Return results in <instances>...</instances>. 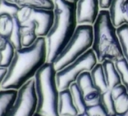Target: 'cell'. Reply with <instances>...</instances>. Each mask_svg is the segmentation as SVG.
Instances as JSON below:
<instances>
[{
	"label": "cell",
	"mask_w": 128,
	"mask_h": 116,
	"mask_svg": "<svg viewBox=\"0 0 128 116\" xmlns=\"http://www.w3.org/2000/svg\"><path fill=\"white\" fill-rule=\"evenodd\" d=\"M46 43L45 37H38L32 46L16 50L11 64L2 84V89L19 90L46 63Z\"/></svg>",
	"instance_id": "1"
},
{
	"label": "cell",
	"mask_w": 128,
	"mask_h": 116,
	"mask_svg": "<svg viewBox=\"0 0 128 116\" xmlns=\"http://www.w3.org/2000/svg\"><path fill=\"white\" fill-rule=\"evenodd\" d=\"M54 22L46 36V62L53 63L74 36L77 21L76 3L69 0H54Z\"/></svg>",
	"instance_id": "2"
},
{
	"label": "cell",
	"mask_w": 128,
	"mask_h": 116,
	"mask_svg": "<svg viewBox=\"0 0 128 116\" xmlns=\"http://www.w3.org/2000/svg\"><path fill=\"white\" fill-rule=\"evenodd\" d=\"M94 41L92 50L98 63L106 60L114 62L124 58L116 28L111 22L108 10H101L93 25Z\"/></svg>",
	"instance_id": "3"
},
{
	"label": "cell",
	"mask_w": 128,
	"mask_h": 116,
	"mask_svg": "<svg viewBox=\"0 0 128 116\" xmlns=\"http://www.w3.org/2000/svg\"><path fill=\"white\" fill-rule=\"evenodd\" d=\"M56 70L52 63H46L36 72L34 81L37 108L36 113L43 116H60V91L56 84Z\"/></svg>",
	"instance_id": "4"
},
{
	"label": "cell",
	"mask_w": 128,
	"mask_h": 116,
	"mask_svg": "<svg viewBox=\"0 0 128 116\" xmlns=\"http://www.w3.org/2000/svg\"><path fill=\"white\" fill-rule=\"evenodd\" d=\"M94 29L91 25H78L66 47L53 62L55 70H61L92 48Z\"/></svg>",
	"instance_id": "5"
},
{
	"label": "cell",
	"mask_w": 128,
	"mask_h": 116,
	"mask_svg": "<svg viewBox=\"0 0 128 116\" xmlns=\"http://www.w3.org/2000/svg\"><path fill=\"white\" fill-rule=\"evenodd\" d=\"M97 63L95 53L91 48L72 63L57 71L56 79L59 91L70 88L72 84L76 81L80 74L84 71L90 72Z\"/></svg>",
	"instance_id": "6"
},
{
	"label": "cell",
	"mask_w": 128,
	"mask_h": 116,
	"mask_svg": "<svg viewBox=\"0 0 128 116\" xmlns=\"http://www.w3.org/2000/svg\"><path fill=\"white\" fill-rule=\"evenodd\" d=\"M37 108L34 78L18 90L16 100L6 116H34Z\"/></svg>",
	"instance_id": "7"
},
{
	"label": "cell",
	"mask_w": 128,
	"mask_h": 116,
	"mask_svg": "<svg viewBox=\"0 0 128 116\" xmlns=\"http://www.w3.org/2000/svg\"><path fill=\"white\" fill-rule=\"evenodd\" d=\"M22 25L33 22L36 24V33L39 37H46L54 22V10H36L20 7L17 15Z\"/></svg>",
	"instance_id": "8"
},
{
	"label": "cell",
	"mask_w": 128,
	"mask_h": 116,
	"mask_svg": "<svg viewBox=\"0 0 128 116\" xmlns=\"http://www.w3.org/2000/svg\"><path fill=\"white\" fill-rule=\"evenodd\" d=\"M100 10V0H77L76 3L77 24L93 26Z\"/></svg>",
	"instance_id": "9"
},
{
	"label": "cell",
	"mask_w": 128,
	"mask_h": 116,
	"mask_svg": "<svg viewBox=\"0 0 128 116\" xmlns=\"http://www.w3.org/2000/svg\"><path fill=\"white\" fill-rule=\"evenodd\" d=\"M108 10L111 22L116 28L128 25V0H113Z\"/></svg>",
	"instance_id": "10"
},
{
	"label": "cell",
	"mask_w": 128,
	"mask_h": 116,
	"mask_svg": "<svg viewBox=\"0 0 128 116\" xmlns=\"http://www.w3.org/2000/svg\"><path fill=\"white\" fill-rule=\"evenodd\" d=\"M78 111L72 101L70 89L60 91L59 114L60 116H76Z\"/></svg>",
	"instance_id": "11"
},
{
	"label": "cell",
	"mask_w": 128,
	"mask_h": 116,
	"mask_svg": "<svg viewBox=\"0 0 128 116\" xmlns=\"http://www.w3.org/2000/svg\"><path fill=\"white\" fill-rule=\"evenodd\" d=\"M115 103L116 114H122L128 111V92L121 84L111 89Z\"/></svg>",
	"instance_id": "12"
},
{
	"label": "cell",
	"mask_w": 128,
	"mask_h": 116,
	"mask_svg": "<svg viewBox=\"0 0 128 116\" xmlns=\"http://www.w3.org/2000/svg\"><path fill=\"white\" fill-rule=\"evenodd\" d=\"M101 64L103 65L106 83L110 90L117 85L121 84V78L116 67L115 62L110 60H106Z\"/></svg>",
	"instance_id": "13"
},
{
	"label": "cell",
	"mask_w": 128,
	"mask_h": 116,
	"mask_svg": "<svg viewBox=\"0 0 128 116\" xmlns=\"http://www.w3.org/2000/svg\"><path fill=\"white\" fill-rule=\"evenodd\" d=\"M18 94L17 90L3 89L0 91V116H6L13 106Z\"/></svg>",
	"instance_id": "14"
},
{
	"label": "cell",
	"mask_w": 128,
	"mask_h": 116,
	"mask_svg": "<svg viewBox=\"0 0 128 116\" xmlns=\"http://www.w3.org/2000/svg\"><path fill=\"white\" fill-rule=\"evenodd\" d=\"M90 74L92 77L95 87L98 89V91L100 93L102 94L109 90L103 65L101 63H97L95 65L93 70L90 71Z\"/></svg>",
	"instance_id": "15"
},
{
	"label": "cell",
	"mask_w": 128,
	"mask_h": 116,
	"mask_svg": "<svg viewBox=\"0 0 128 116\" xmlns=\"http://www.w3.org/2000/svg\"><path fill=\"white\" fill-rule=\"evenodd\" d=\"M36 33V24L30 22L22 25V47L32 46L38 39Z\"/></svg>",
	"instance_id": "16"
},
{
	"label": "cell",
	"mask_w": 128,
	"mask_h": 116,
	"mask_svg": "<svg viewBox=\"0 0 128 116\" xmlns=\"http://www.w3.org/2000/svg\"><path fill=\"white\" fill-rule=\"evenodd\" d=\"M17 4L20 7H29L36 10H54L55 8L52 0H18Z\"/></svg>",
	"instance_id": "17"
},
{
	"label": "cell",
	"mask_w": 128,
	"mask_h": 116,
	"mask_svg": "<svg viewBox=\"0 0 128 116\" xmlns=\"http://www.w3.org/2000/svg\"><path fill=\"white\" fill-rule=\"evenodd\" d=\"M76 83L84 95L98 89L95 87L90 71H84L78 77Z\"/></svg>",
	"instance_id": "18"
},
{
	"label": "cell",
	"mask_w": 128,
	"mask_h": 116,
	"mask_svg": "<svg viewBox=\"0 0 128 116\" xmlns=\"http://www.w3.org/2000/svg\"><path fill=\"white\" fill-rule=\"evenodd\" d=\"M69 89L71 92V94L72 97V101H74V103L78 111V113L86 111L87 105L84 100V95L80 91V89L79 88L76 82L72 84L70 86Z\"/></svg>",
	"instance_id": "19"
},
{
	"label": "cell",
	"mask_w": 128,
	"mask_h": 116,
	"mask_svg": "<svg viewBox=\"0 0 128 116\" xmlns=\"http://www.w3.org/2000/svg\"><path fill=\"white\" fill-rule=\"evenodd\" d=\"M16 49L8 41L6 46L0 50V67L8 68L14 58Z\"/></svg>",
	"instance_id": "20"
},
{
	"label": "cell",
	"mask_w": 128,
	"mask_h": 116,
	"mask_svg": "<svg viewBox=\"0 0 128 116\" xmlns=\"http://www.w3.org/2000/svg\"><path fill=\"white\" fill-rule=\"evenodd\" d=\"M13 29L10 36V41L16 50H19L22 47V24L18 17L13 18Z\"/></svg>",
	"instance_id": "21"
},
{
	"label": "cell",
	"mask_w": 128,
	"mask_h": 116,
	"mask_svg": "<svg viewBox=\"0 0 128 116\" xmlns=\"http://www.w3.org/2000/svg\"><path fill=\"white\" fill-rule=\"evenodd\" d=\"M13 18L8 15L0 16V34L4 36L8 40L13 29Z\"/></svg>",
	"instance_id": "22"
},
{
	"label": "cell",
	"mask_w": 128,
	"mask_h": 116,
	"mask_svg": "<svg viewBox=\"0 0 128 116\" xmlns=\"http://www.w3.org/2000/svg\"><path fill=\"white\" fill-rule=\"evenodd\" d=\"M116 32L124 57L128 63V25L125 24L116 28Z\"/></svg>",
	"instance_id": "23"
},
{
	"label": "cell",
	"mask_w": 128,
	"mask_h": 116,
	"mask_svg": "<svg viewBox=\"0 0 128 116\" xmlns=\"http://www.w3.org/2000/svg\"><path fill=\"white\" fill-rule=\"evenodd\" d=\"M20 10V6L17 3H11L8 0H2L0 3V16L8 15L12 17H16Z\"/></svg>",
	"instance_id": "24"
},
{
	"label": "cell",
	"mask_w": 128,
	"mask_h": 116,
	"mask_svg": "<svg viewBox=\"0 0 128 116\" xmlns=\"http://www.w3.org/2000/svg\"><path fill=\"white\" fill-rule=\"evenodd\" d=\"M116 67L120 74L121 83L126 87L128 92V63L125 58H122L115 62Z\"/></svg>",
	"instance_id": "25"
},
{
	"label": "cell",
	"mask_w": 128,
	"mask_h": 116,
	"mask_svg": "<svg viewBox=\"0 0 128 116\" xmlns=\"http://www.w3.org/2000/svg\"><path fill=\"white\" fill-rule=\"evenodd\" d=\"M101 103L104 106L108 114H116L115 108V103L113 97L111 90H107L106 91L101 94Z\"/></svg>",
	"instance_id": "26"
},
{
	"label": "cell",
	"mask_w": 128,
	"mask_h": 116,
	"mask_svg": "<svg viewBox=\"0 0 128 116\" xmlns=\"http://www.w3.org/2000/svg\"><path fill=\"white\" fill-rule=\"evenodd\" d=\"M84 100L87 106H92L101 102V93L98 90L90 91L84 95Z\"/></svg>",
	"instance_id": "27"
},
{
	"label": "cell",
	"mask_w": 128,
	"mask_h": 116,
	"mask_svg": "<svg viewBox=\"0 0 128 116\" xmlns=\"http://www.w3.org/2000/svg\"><path fill=\"white\" fill-rule=\"evenodd\" d=\"M86 111L90 116H107L109 114L101 102L95 105L87 106Z\"/></svg>",
	"instance_id": "28"
},
{
	"label": "cell",
	"mask_w": 128,
	"mask_h": 116,
	"mask_svg": "<svg viewBox=\"0 0 128 116\" xmlns=\"http://www.w3.org/2000/svg\"><path fill=\"white\" fill-rule=\"evenodd\" d=\"M113 0H100V10H108Z\"/></svg>",
	"instance_id": "29"
},
{
	"label": "cell",
	"mask_w": 128,
	"mask_h": 116,
	"mask_svg": "<svg viewBox=\"0 0 128 116\" xmlns=\"http://www.w3.org/2000/svg\"><path fill=\"white\" fill-rule=\"evenodd\" d=\"M7 73V68L0 67V87H2V84Z\"/></svg>",
	"instance_id": "30"
},
{
	"label": "cell",
	"mask_w": 128,
	"mask_h": 116,
	"mask_svg": "<svg viewBox=\"0 0 128 116\" xmlns=\"http://www.w3.org/2000/svg\"><path fill=\"white\" fill-rule=\"evenodd\" d=\"M8 42V40L6 37H5L4 36H2V34H0V50H2L6 46Z\"/></svg>",
	"instance_id": "31"
},
{
	"label": "cell",
	"mask_w": 128,
	"mask_h": 116,
	"mask_svg": "<svg viewBox=\"0 0 128 116\" xmlns=\"http://www.w3.org/2000/svg\"><path fill=\"white\" fill-rule=\"evenodd\" d=\"M76 116H90L87 111H84V112H82V113H79Z\"/></svg>",
	"instance_id": "32"
},
{
	"label": "cell",
	"mask_w": 128,
	"mask_h": 116,
	"mask_svg": "<svg viewBox=\"0 0 128 116\" xmlns=\"http://www.w3.org/2000/svg\"><path fill=\"white\" fill-rule=\"evenodd\" d=\"M117 116H128V111L124 112V113H122V114H116Z\"/></svg>",
	"instance_id": "33"
},
{
	"label": "cell",
	"mask_w": 128,
	"mask_h": 116,
	"mask_svg": "<svg viewBox=\"0 0 128 116\" xmlns=\"http://www.w3.org/2000/svg\"><path fill=\"white\" fill-rule=\"evenodd\" d=\"M8 1H10L11 3H17V1L18 0H8Z\"/></svg>",
	"instance_id": "34"
},
{
	"label": "cell",
	"mask_w": 128,
	"mask_h": 116,
	"mask_svg": "<svg viewBox=\"0 0 128 116\" xmlns=\"http://www.w3.org/2000/svg\"><path fill=\"white\" fill-rule=\"evenodd\" d=\"M107 116H117V114H109Z\"/></svg>",
	"instance_id": "35"
},
{
	"label": "cell",
	"mask_w": 128,
	"mask_h": 116,
	"mask_svg": "<svg viewBox=\"0 0 128 116\" xmlns=\"http://www.w3.org/2000/svg\"><path fill=\"white\" fill-rule=\"evenodd\" d=\"M34 116H43V115H42V114H38V113H36V114H34Z\"/></svg>",
	"instance_id": "36"
},
{
	"label": "cell",
	"mask_w": 128,
	"mask_h": 116,
	"mask_svg": "<svg viewBox=\"0 0 128 116\" xmlns=\"http://www.w3.org/2000/svg\"><path fill=\"white\" fill-rule=\"evenodd\" d=\"M69 1L72 2V3H76V2H77V0H69Z\"/></svg>",
	"instance_id": "37"
},
{
	"label": "cell",
	"mask_w": 128,
	"mask_h": 116,
	"mask_svg": "<svg viewBox=\"0 0 128 116\" xmlns=\"http://www.w3.org/2000/svg\"><path fill=\"white\" fill-rule=\"evenodd\" d=\"M1 1H2V0H0V3H1Z\"/></svg>",
	"instance_id": "38"
},
{
	"label": "cell",
	"mask_w": 128,
	"mask_h": 116,
	"mask_svg": "<svg viewBox=\"0 0 128 116\" xmlns=\"http://www.w3.org/2000/svg\"><path fill=\"white\" fill-rule=\"evenodd\" d=\"M52 1H54V0H52Z\"/></svg>",
	"instance_id": "39"
}]
</instances>
